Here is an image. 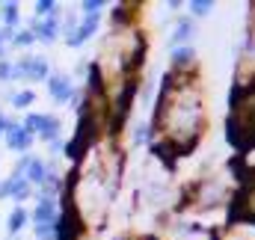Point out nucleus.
<instances>
[{"mask_svg":"<svg viewBox=\"0 0 255 240\" xmlns=\"http://www.w3.org/2000/svg\"><path fill=\"white\" fill-rule=\"evenodd\" d=\"M190 57H193L190 48H181V51H175V62H187Z\"/></svg>","mask_w":255,"mask_h":240,"instance_id":"f257e3e1","label":"nucleus"},{"mask_svg":"<svg viewBox=\"0 0 255 240\" xmlns=\"http://www.w3.org/2000/svg\"><path fill=\"white\" fill-rule=\"evenodd\" d=\"M193 12L196 15H208L211 12V3H193Z\"/></svg>","mask_w":255,"mask_h":240,"instance_id":"f03ea898","label":"nucleus"},{"mask_svg":"<svg viewBox=\"0 0 255 240\" xmlns=\"http://www.w3.org/2000/svg\"><path fill=\"white\" fill-rule=\"evenodd\" d=\"M187 36H190V24H181V27H178V33H175V39L181 42V39H187Z\"/></svg>","mask_w":255,"mask_h":240,"instance_id":"7ed1b4c3","label":"nucleus"},{"mask_svg":"<svg viewBox=\"0 0 255 240\" xmlns=\"http://www.w3.org/2000/svg\"><path fill=\"white\" fill-rule=\"evenodd\" d=\"M21 220H24V214H15V217H12V229H18V226H21Z\"/></svg>","mask_w":255,"mask_h":240,"instance_id":"20e7f679","label":"nucleus"}]
</instances>
